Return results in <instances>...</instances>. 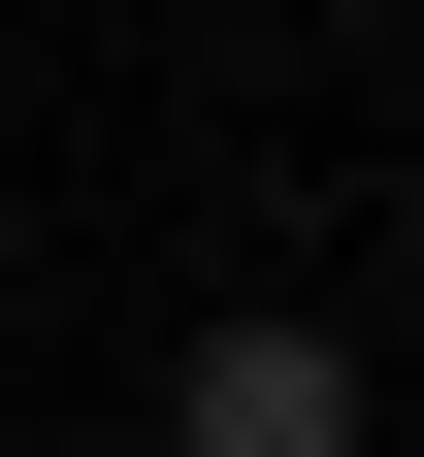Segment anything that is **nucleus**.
Instances as JSON below:
<instances>
[{"mask_svg":"<svg viewBox=\"0 0 424 457\" xmlns=\"http://www.w3.org/2000/svg\"><path fill=\"white\" fill-rule=\"evenodd\" d=\"M163 457H392V392H359V327H294V295H229L196 360H163Z\"/></svg>","mask_w":424,"mask_h":457,"instance_id":"obj_1","label":"nucleus"}]
</instances>
